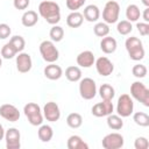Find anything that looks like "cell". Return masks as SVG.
I'll return each mask as SVG.
<instances>
[{"instance_id":"obj_18","label":"cell","mask_w":149,"mask_h":149,"mask_svg":"<svg viewBox=\"0 0 149 149\" xmlns=\"http://www.w3.org/2000/svg\"><path fill=\"white\" fill-rule=\"evenodd\" d=\"M83 16L88 22H97L98 19L100 17V10H99L98 6H95V5H87L84 8Z\"/></svg>"},{"instance_id":"obj_23","label":"cell","mask_w":149,"mask_h":149,"mask_svg":"<svg viewBox=\"0 0 149 149\" xmlns=\"http://www.w3.org/2000/svg\"><path fill=\"white\" fill-rule=\"evenodd\" d=\"M37 136L42 142H49L54 136V130L49 125H41L37 130Z\"/></svg>"},{"instance_id":"obj_9","label":"cell","mask_w":149,"mask_h":149,"mask_svg":"<svg viewBox=\"0 0 149 149\" xmlns=\"http://www.w3.org/2000/svg\"><path fill=\"white\" fill-rule=\"evenodd\" d=\"M5 141L7 149H20L21 147V134L19 129L12 127L5 132Z\"/></svg>"},{"instance_id":"obj_40","label":"cell","mask_w":149,"mask_h":149,"mask_svg":"<svg viewBox=\"0 0 149 149\" xmlns=\"http://www.w3.org/2000/svg\"><path fill=\"white\" fill-rule=\"evenodd\" d=\"M30 3V0H13V5L19 10H24L28 8Z\"/></svg>"},{"instance_id":"obj_27","label":"cell","mask_w":149,"mask_h":149,"mask_svg":"<svg viewBox=\"0 0 149 149\" xmlns=\"http://www.w3.org/2000/svg\"><path fill=\"white\" fill-rule=\"evenodd\" d=\"M99 95L102 100H112L115 95V90L109 84H102L99 87Z\"/></svg>"},{"instance_id":"obj_30","label":"cell","mask_w":149,"mask_h":149,"mask_svg":"<svg viewBox=\"0 0 149 149\" xmlns=\"http://www.w3.org/2000/svg\"><path fill=\"white\" fill-rule=\"evenodd\" d=\"M134 122L140 127H148L149 126V115L144 112H136L133 115Z\"/></svg>"},{"instance_id":"obj_35","label":"cell","mask_w":149,"mask_h":149,"mask_svg":"<svg viewBox=\"0 0 149 149\" xmlns=\"http://www.w3.org/2000/svg\"><path fill=\"white\" fill-rule=\"evenodd\" d=\"M147 72H148V70H147L146 65H143V64H135L132 69V73L136 78H144L147 76Z\"/></svg>"},{"instance_id":"obj_15","label":"cell","mask_w":149,"mask_h":149,"mask_svg":"<svg viewBox=\"0 0 149 149\" xmlns=\"http://www.w3.org/2000/svg\"><path fill=\"white\" fill-rule=\"evenodd\" d=\"M95 69H97V72L102 76V77H107L109 74H112L113 70H114V65L113 63L105 56H101L99 57L95 62Z\"/></svg>"},{"instance_id":"obj_13","label":"cell","mask_w":149,"mask_h":149,"mask_svg":"<svg viewBox=\"0 0 149 149\" xmlns=\"http://www.w3.org/2000/svg\"><path fill=\"white\" fill-rule=\"evenodd\" d=\"M0 116L9 122H15L20 119V112L12 104H3L0 106Z\"/></svg>"},{"instance_id":"obj_5","label":"cell","mask_w":149,"mask_h":149,"mask_svg":"<svg viewBox=\"0 0 149 149\" xmlns=\"http://www.w3.org/2000/svg\"><path fill=\"white\" fill-rule=\"evenodd\" d=\"M119 15H120V5L114 0L107 1L104 7V10H102L104 22L107 24H113V23L118 22Z\"/></svg>"},{"instance_id":"obj_41","label":"cell","mask_w":149,"mask_h":149,"mask_svg":"<svg viewBox=\"0 0 149 149\" xmlns=\"http://www.w3.org/2000/svg\"><path fill=\"white\" fill-rule=\"evenodd\" d=\"M143 20H144V22H149V7H146V9H144V12H143Z\"/></svg>"},{"instance_id":"obj_43","label":"cell","mask_w":149,"mask_h":149,"mask_svg":"<svg viewBox=\"0 0 149 149\" xmlns=\"http://www.w3.org/2000/svg\"><path fill=\"white\" fill-rule=\"evenodd\" d=\"M142 3H143L146 7H149V0H142Z\"/></svg>"},{"instance_id":"obj_34","label":"cell","mask_w":149,"mask_h":149,"mask_svg":"<svg viewBox=\"0 0 149 149\" xmlns=\"http://www.w3.org/2000/svg\"><path fill=\"white\" fill-rule=\"evenodd\" d=\"M16 50L14 49V47L8 42V43H6L2 48H1V56L5 58V59H10V58H13V57H15L16 56Z\"/></svg>"},{"instance_id":"obj_36","label":"cell","mask_w":149,"mask_h":149,"mask_svg":"<svg viewBox=\"0 0 149 149\" xmlns=\"http://www.w3.org/2000/svg\"><path fill=\"white\" fill-rule=\"evenodd\" d=\"M86 0H66V7L71 10V12H76L78 10L81 6H84Z\"/></svg>"},{"instance_id":"obj_44","label":"cell","mask_w":149,"mask_h":149,"mask_svg":"<svg viewBox=\"0 0 149 149\" xmlns=\"http://www.w3.org/2000/svg\"><path fill=\"white\" fill-rule=\"evenodd\" d=\"M1 65H2V59H1V57H0V68H1Z\"/></svg>"},{"instance_id":"obj_14","label":"cell","mask_w":149,"mask_h":149,"mask_svg":"<svg viewBox=\"0 0 149 149\" xmlns=\"http://www.w3.org/2000/svg\"><path fill=\"white\" fill-rule=\"evenodd\" d=\"M16 69L19 72L21 73H27L31 70V66H33V61H31V57L29 54L27 52H19V55L16 56Z\"/></svg>"},{"instance_id":"obj_21","label":"cell","mask_w":149,"mask_h":149,"mask_svg":"<svg viewBox=\"0 0 149 149\" xmlns=\"http://www.w3.org/2000/svg\"><path fill=\"white\" fill-rule=\"evenodd\" d=\"M66 147L69 149H88V144L78 135H71L68 139Z\"/></svg>"},{"instance_id":"obj_22","label":"cell","mask_w":149,"mask_h":149,"mask_svg":"<svg viewBox=\"0 0 149 149\" xmlns=\"http://www.w3.org/2000/svg\"><path fill=\"white\" fill-rule=\"evenodd\" d=\"M38 21V15L35 10H27L23 13L22 17H21V22L24 27L27 28H30V27H34Z\"/></svg>"},{"instance_id":"obj_26","label":"cell","mask_w":149,"mask_h":149,"mask_svg":"<svg viewBox=\"0 0 149 149\" xmlns=\"http://www.w3.org/2000/svg\"><path fill=\"white\" fill-rule=\"evenodd\" d=\"M107 126L113 129V130H119L123 127V121H122V118L118 114H109L107 115Z\"/></svg>"},{"instance_id":"obj_37","label":"cell","mask_w":149,"mask_h":149,"mask_svg":"<svg viewBox=\"0 0 149 149\" xmlns=\"http://www.w3.org/2000/svg\"><path fill=\"white\" fill-rule=\"evenodd\" d=\"M134 147H135V149H148L149 148V141L146 137L140 136V137L135 139Z\"/></svg>"},{"instance_id":"obj_16","label":"cell","mask_w":149,"mask_h":149,"mask_svg":"<svg viewBox=\"0 0 149 149\" xmlns=\"http://www.w3.org/2000/svg\"><path fill=\"white\" fill-rule=\"evenodd\" d=\"M76 61H77V64L81 68H91L94 64L95 58H94V55H93L92 51L84 50L80 54H78Z\"/></svg>"},{"instance_id":"obj_29","label":"cell","mask_w":149,"mask_h":149,"mask_svg":"<svg viewBox=\"0 0 149 149\" xmlns=\"http://www.w3.org/2000/svg\"><path fill=\"white\" fill-rule=\"evenodd\" d=\"M49 36L52 42H61L64 37V29L61 26L54 24L49 31Z\"/></svg>"},{"instance_id":"obj_28","label":"cell","mask_w":149,"mask_h":149,"mask_svg":"<svg viewBox=\"0 0 149 149\" xmlns=\"http://www.w3.org/2000/svg\"><path fill=\"white\" fill-rule=\"evenodd\" d=\"M66 123L70 128L77 129L83 125V118L79 113H70L66 116Z\"/></svg>"},{"instance_id":"obj_42","label":"cell","mask_w":149,"mask_h":149,"mask_svg":"<svg viewBox=\"0 0 149 149\" xmlns=\"http://www.w3.org/2000/svg\"><path fill=\"white\" fill-rule=\"evenodd\" d=\"M3 139H5V129H3L2 125L0 123V141L3 140Z\"/></svg>"},{"instance_id":"obj_19","label":"cell","mask_w":149,"mask_h":149,"mask_svg":"<svg viewBox=\"0 0 149 149\" xmlns=\"http://www.w3.org/2000/svg\"><path fill=\"white\" fill-rule=\"evenodd\" d=\"M116 47H118L116 40L114 37H111V36L102 37V40L100 42V49L105 54H113L116 50Z\"/></svg>"},{"instance_id":"obj_25","label":"cell","mask_w":149,"mask_h":149,"mask_svg":"<svg viewBox=\"0 0 149 149\" xmlns=\"http://www.w3.org/2000/svg\"><path fill=\"white\" fill-rule=\"evenodd\" d=\"M141 16L140 8L135 3H130L126 8V17L129 22H136Z\"/></svg>"},{"instance_id":"obj_10","label":"cell","mask_w":149,"mask_h":149,"mask_svg":"<svg viewBox=\"0 0 149 149\" xmlns=\"http://www.w3.org/2000/svg\"><path fill=\"white\" fill-rule=\"evenodd\" d=\"M123 143H125L123 136L119 133L107 134L101 141V144L105 149H120L123 147Z\"/></svg>"},{"instance_id":"obj_20","label":"cell","mask_w":149,"mask_h":149,"mask_svg":"<svg viewBox=\"0 0 149 149\" xmlns=\"http://www.w3.org/2000/svg\"><path fill=\"white\" fill-rule=\"evenodd\" d=\"M83 22H84V16L78 10L71 12L66 16V24L70 28H78V27H80L83 24Z\"/></svg>"},{"instance_id":"obj_2","label":"cell","mask_w":149,"mask_h":149,"mask_svg":"<svg viewBox=\"0 0 149 149\" xmlns=\"http://www.w3.org/2000/svg\"><path fill=\"white\" fill-rule=\"evenodd\" d=\"M125 47L130 59L137 62L144 58V54H146L144 48H143L142 41L139 37H135V36L128 37L125 42Z\"/></svg>"},{"instance_id":"obj_11","label":"cell","mask_w":149,"mask_h":149,"mask_svg":"<svg viewBox=\"0 0 149 149\" xmlns=\"http://www.w3.org/2000/svg\"><path fill=\"white\" fill-rule=\"evenodd\" d=\"M113 109H114V106H113L112 100H102L101 102L93 105L91 113H92V115H94L97 118H102V116H107V115L112 114Z\"/></svg>"},{"instance_id":"obj_33","label":"cell","mask_w":149,"mask_h":149,"mask_svg":"<svg viewBox=\"0 0 149 149\" xmlns=\"http://www.w3.org/2000/svg\"><path fill=\"white\" fill-rule=\"evenodd\" d=\"M116 30L120 35H128L132 30H133V26L132 22H129L128 20H122L120 22H118L116 24Z\"/></svg>"},{"instance_id":"obj_17","label":"cell","mask_w":149,"mask_h":149,"mask_svg":"<svg viewBox=\"0 0 149 149\" xmlns=\"http://www.w3.org/2000/svg\"><path fill=\"white\" fill-rule=\"evenodd\" d=\"M44 76L50 80H58L63 76V70L59 65H56L55 63H49L43 70Z\"/></svg>"},{"instance_id":"obj_32","label":"cell","mask_w":149,"mask_h":149,"mask_svg":"<svg viewBox=\"0 0 149 149\" xmlns=\"http://www.w3.org/2000/svg\"><path fill=\"white\" fill-rule=\"evenodd\" d=\"M9 43L14 47V49L16 50L17 54L21 52V51H23V49H24V47H26V41H24V38H23L22 36H20V35H15V36L10 37Z\"/></svg>"},{"instance_id":"obj_38","label":"cell","mask_w":149,"mask_h":149,"mask_svg":"<svg viewBox=\"0 0 149 149\" xmlns=\"http://www.w3.org/2000/svg\"><path fill=\"white\" fill-rule=\"evenodd\" d=\"M10 33H12V29L7 23H0V40H5L9 37Z\"/></svg>"},{"instance_id":"obj_1","label":"cell","mask_w":149,"mask_h":149,"mask_svg":"<svg viewBox=\"0 0 149 149\" xmlns=\"http://www.w3.org/2000/svg\"><path fill=\"white\" fill-rule=\"evenodd\" d=\"M38 13L40 15L49 23V24H57L61 21V8L59 5L54 1H42L38 5Z\"/></svg>"},{"instance_id":"obj_7","label":"cell","mask_w":149,"mask_h":149,"mask_svg":"<svg viewBox=\"0 0 149 149\" xmlns=\"http://www.w3.org/2000/svg\"><path fill=\"white\" fill-rule=\"evenodd\" d=\"M134 111V102L129 94L123 93L119 97L116 102V113L121 118H128L130 114H133Z\"/></svg>"},{"instance_id":"obj_12","label":"cell","mask_w":149,"mask_h":149,"mask_svg":"<svg viewBox=\"0 0 149 149\" xmlns=\"http://www.w3.org/2000/svg\"><path fill=\"white\" fill-rule=\"evenodd\" d=\"M43 118L47 119V121L50 122H56L61 118V109L58 105L54 101H49L43 106Z\"/></svg>"},{"instance_id":"obj_3","label":"cell","mask_w":149,"mask_h":149,"mask_svg":"<svg viewBox=\"0 0 149 149\" xmlns=\"http://www.w3.org/2000/svg\"><path fill=\"white\" fill-rule=\"evenodd\" d=\"M23 113L31 126H41L43 123V113L37 104L28 102L23 107Z\"/></svg>"},{"instance_id":"obj_24","label":"cell","mask_w":149,"mask_h":149,"mask_svg":"<svg viewBox=\"0 0 149 149\" xmlns=\"http://www.w3.org/2000/svg\"><path fill=\"white\" fill-rule=\"evenodd\" d=\"M65 77L69 81H79L81 79V70L74 65L68 66L65 70Z\"/></svg>"},{"instance_id":"obj_39","label":"cell","mask_w":149,"mask_h":149,"mask_svg":"<svg viewBox=\"0 0 149 149\" xmlns=\"http://www.w3.org/2000/svg\"><path fill=\"white\" fill-rule=\"evenodd\" d=\"M136 28L142 36H148L149 35V23L148 22H137Z\"/></svg>"},{"instance_id":"obj_8","label":"cell","mask_w":149,"mask_h":149,"mask_svg":"<svg viewBox=\"0 0 149 149\" xmlns=\"http://www.w3.org/2000/svg\"><path fill=\"white\" fill-rule=\"evenodd\" d=\"M79 94L85 100H91L97 94V85L95 81L90 78H83L79 80Z\"/></svg>"},{"instance_id":"obj_4","label":"cell","mask_w":149,"mask_h":149,"mask_svg":"<svg viewBox=\"0 0 149 149\" xmlns=\"http://www.w3.org/2000/svg\"><path fill=\"white\" fill-rule=\"evenodd\" d=\"M130 95L143 106L149 107V90L141 81H134L130 85Z\"/></svg>"},{"instance_id":"obj_31","label":"cell","mask_w":149,"mask_h":149,"mask_svg":"<svg viewBox=\"0 0 149 149\" xmlns=\"http://www.w3.org/2000/svg\"><path fill=\"white\" fill-rule=\"evenodd\" d=\"M93 31H94V35L95 36H98V37H105V36H107L109 34V27L105 22H98L93 27Z\"/></svg>"},{"instance_id":"obj_6","label":"cell","mask_w":149,"mask_h":149,"mask_svg":"<svg viewBox=\"0 0 149 149\" xmlns=\"http://www.w3.org/2000/svg\"><path fill=\"white\" fill-rule=\"evenodd\" d=\"M40 54L47 63H55L59 57L58 49L55 47L54 42L47 40L40 44Z\"/></svg>"}]
</instances>
